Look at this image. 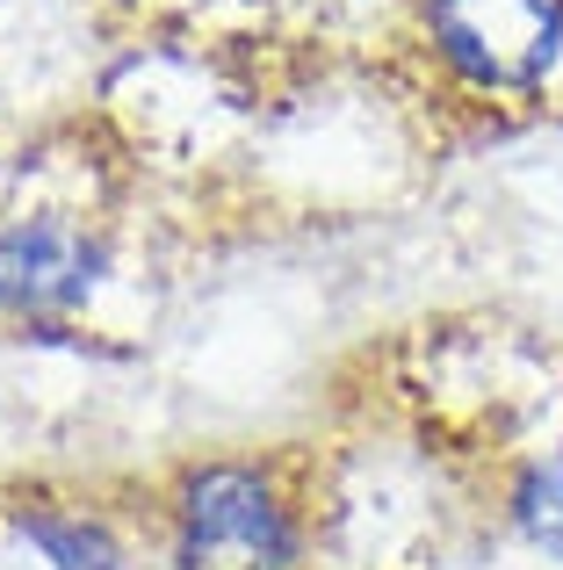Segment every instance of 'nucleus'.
Returning a JSON list of instances; mask_svg holds the SVG:
<instances>
[{"mask_svg":"<svg viewBox=\"0 0 563 570\" xmlns=\"http://www.w3.org/2000/svg\"><path fill=\"white\" fill-rule=\"evenodd\" d=\"M116 282V238L80 209H14L0 217V325L14 340L43 325H80Z\"/></svg>","mask_w":563,"mask_h":570,"instance_id":"3","label":"nucleus"},{"mask_svg":"<svg viewBox=\"0 0 563 570\" xmlns=\"http://www.w3.org/2000/svg\"><path fill=\"white\" fill-rule=\"evenodd\" d=\"M498 520H506V534L527 557L563 570V441L527 448L506 470V484H498Z\"/></svg>","mask_w":563,"mask_h":570,"instance_id":"4","label":"nucleus"},{"mask_svg":"<svg viewBox=\"0 0 563 570\" xmlns=\"http://www.w3.org/2000/svg\"><path fill=\"white\" fill-rule=\"evenodd\" d=\"M434 66L477 101H542L563 72V0H419Z\"/></svg>","mask_w":563,"mask_h":570,"instance_id":"2","label":"nucleus"},{"mask_svg":"<svg viewBox=\"0 0 563 570\" xmlns=\"http://www.w3.org/2000/svg\"><path fill=\"white\" fill-rule=\"evenodd\" d=\"M556 390H563V354H556Z\"/></svg>","mask_w":563,"mask_h":570,"instance_id":"5","label":"nucleus"},{"mask_svg":"<svg viewBox=\"0 0 563 570\" xmlns=\"http://www.w3.org/2000/svg\"><path fill=\"white\" fill-rule=\"evenodd\" d=\"M167 570H310L318 491L282 455H196L152 505Z\"/></svg>","mask_w":563,"mask_h":570,"instance_id":"1","label":"nucleus"}]
</instances>
